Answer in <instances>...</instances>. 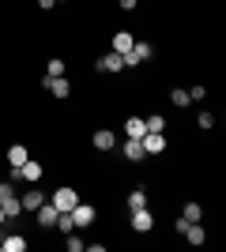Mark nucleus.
Returning <instances> with one entry per match:
<instances>
[{
	"mask_svg": "<svg viewBox=\"0 0 226 252\" xmlns=\"http://www.w3.org/2000/svg\"><path fill=\"white\" fill-rule=\"evenodd\" d=\"M4 207V219H15V215H23V203H19V196H8V200L0 203Z\"/></svg>",
	"mask_w": 226,
	"mask_h": 252,
	"instance_id": "a211bd4d",
	"label": "nucleus"
},
{
	"mask_svg": "<svg viewBox=\"0 0 226 252\" xmlns=\"http://www.w3.org/2000/svg\"><path fill=\"white\" fill-rule=\"evenodd\" d=\"M72 222H75V230L91 226V222H95V207H87V203H75V207H72Z\"/></svg>",
	"mask_w": 226,
	"mask_h": 252,
	"instance_id": "39448f33",
	"label": "nucleus"
},
{
	"mask_svg": "<svg viewBox=\"0 0 226 252\" xmlns=\"http://www.w3.org/2000/svg\"><path fill=\"white\" fill-rule=\"evenodd\" d=\"M125 158H129V162H140V158H147V155H143V143H140V139H129V143H125Z\"/></svg>",
	"mask_w": 226,
	"mask_h": 252,
	"instance_id": "dca6fc26",
	"label": "nucleus"
},
{
	"mask_svg": "<svg viewBox=\"0 0 226 252\" xmlns=\"http://www.w3.org/2000/svg\"><path fill=\"white\" fill-rule=\"evenodd\" d=\"M49 203H53L57 211H72L75 203H79V192H75V189H68V185H65V189H57L53 196H49Z\"/></svg>",
	"mask_w": 226,
	"mask_h": 252,
	"instance_id": "f257e3e1",
	"label": "nucleus"
},
{
	"mask_svg": "<svg viewBox=\"0 0 226 252\" xmlns=\"http://www.w3.org/2000/svg\"><path fill=\"white\" fill-rule=\"evenodd\" d=\"M53 4H57V0H38V8H42V11H49Z\"/></svg>",
	"mask_w": 226,
	"mask_h": 252,
	"instance_id": "cd10ccee",
	"label": "nucleus"
},
{
	"mask_svg": "<svg viewBox=\"0 0 226 252\" xmlns=\"http://www.w3.org/2000/svg\"><path fill=\"white\" fill-rule=\"evenodd\" d=\"M196 125H200V128H215V113H200V117H196Z\"/></svg>",
	"mask_w": 226,
	"mask_h": 252,
	"instance_id": "b1692460",
	"label": "nucleus"
},
{
	"mask_svg": "<svg viewBox=\"0 0 226 252\" xmlns=\"http://www.w3.org/2000/svg\"><path fill=\"white\" fill-rule=\"evenodd\" d=\"M132 45H136V38H132L129 31H121V34H113V53H121V57H125V53H129Z\"/></svg>",
	"mask_w": 226,
	"mask_h": 252,
	"instance_id": "f8f14e48",
	"label": "nucleus"
},
{
	"mask_svg": "<svg viewBox=\"0 0 226 252\" xmlns=\"http://www.w3.org/2000/svg\"><path fill=\"white\" fill-rule=\"evenodd\" d=\"M200 215H204L200 203H185V219H189V222H200Z\"/></svg>",
	"mask_w": 226,
	"mask_h": 252,
	"instance_id": "4be33fe9",
	"label": "nucleus"
},
{
	"mask_svg": "<svg viewBox=\"0 0 226 252\" xmlns=\"http://www.w3.org/2000/svg\"><path fill=\"white\" fill-rule=\"evenodd\" d=\"M45 75H65V61H57V57H53L49 68H45Z\"/></svg>",
	"mask_w": 226,
	"mask_h": 252,
	"instance_id": "5701e85b",
	"label": "nucleus"
},
{
	"mask_svg": "<svg viewBox=\"0 0 226 252\" xmlns=\"http://www.w3.org/2000/svg\"><path fill=\"white\" fill-rule=\"evenodd\" d=\"M27 241H23L19 233H0V252H23Z\"/></svg>",
	"mask_w": 226,
	"mask_h": 252,
	"instance_id": "9d476101",
	"label": "nucleus"
},
{
	"mask_svg": "<svg viewBox=\"0 0 226 252\" xmlns=\"http://www.w3.org/2000/svg\"><path fill=\"white\" fill-rule=\"evenodd\" d=\"M8 196H15V192H11V181H8V185H0V203L8 200Z\"/></svg>",
	"mask_w": 226,
	"mask_h": 252,
	"instance_id": "a878e982",
	"label": "nucleus"
},
{
	"mask_svg": "<svg viewBox=\"0 0 226 252\" xmlns=\"http://www.w3.org/2000/svg\"><path fill=\"white\" fill-rule=\"evenodd\" d=\"M140 207H147V192H143V189H132L129 192V211H140Z\"/></svg>",
	"mask_w": 226,
	"mask_h": 252,
	"instance_id": "6ab92c4d",
	"label": "nucleus"
},
{
	"mask_svg": "<svg viewBox=\"0 0 226 252\" xmlns=\"http://www.w3.org/2000/svg\"><path fill=\"white\" fill-rule=\"evenodd\" d=\"M23 211H38V207H42V203H45V196H42V189H31V192H27V196H23Z\"/></svg>",
	"mask_w": 226,
	"mask_h": 252,
	"instance_id": "4468645a",
	"label": "nucleus"
},
{
	"mask_svg": "<svg viewBox=\"0 0 226 252\" xmlns=\"http://www.w3.org/2000/svg\"><path fill=\"white\" fill-rule=\"evenodd\" d=\"M8 162H11V169H19L23 162H27V147H23V143H15V147H8Z\"/></svg>",
	"mask_w": 226,
	"mask_h": 252,
	"instance_id": "f3484780",
	"label": "nucleus"
},
{
	"mask_svg": "<svg viewBox=\"0 0 226 252\" xmlns=\"http://www.w3.org/2000/svg\"><path fill=\"white\" fill-rule=\"evenodd\" d=\"M143 125H147V132H162V128H166V117H162V113L143 117Z\"/></svg>",
	"mask_w": 226,
	"mask_h": 252,
	"instance_id": "aec40b11",
	"label": "nucleus"
},
{
	"mask_svg": "<svg viewBox=\"0 0 226 252\" xmlns=\"http://www.w3.org/2000/svg\"><path fill=\"white\" fill-rule=\"evenodd\" d=\"M125 132H129V139H143V132H147L143 117H129V121H125Z\"/></svg>",
	"mask_w": 226,
	"mask_h": 252,
	"instance_id": "ddd939ff",
	"label": "nucleus"
},
{
	"mask_svg": "<svg viewBox=\"0 0 226 252\" xmlns=\"http://www.w3.org/2000/svg\"><path fill=\"white\" fill-rule=\"evenodd\" d=\"M91 143H95L98 151H113V147H117V136H113L109 128H98V132H95V139H91Z\"/></svg>",
	"mask_w": 226,
	"mask_h": 252,
	"instance_id": "6e6552de",
	"label": "nucleus"
},
{
	"mask_svg": "<svg viewBox=\"0 0 226 252\" xmlns=\"http://www.w3.org/2000/svg\"><path fill=\"white\" fill-rule=\"evenodd\" d=\"M98 72H125V57H121V53H106V57H98Z\"/></svg>",
	"mask_w": 226,
	"mask_h": 252,
	"instance_id": "0eeeda50",
	"label": "nucleus"
},
{
	"mask_svg": "<svg viewBox=\"0 0 226 252\" xmlns=\"http://www.w3.org/2000/svg\"><path fill=\"white\" fill-rule=\"evenodd\" d=\"M19 177H27V181L38 185V181H42V162H31V158H27V162L19 166Z\"/></svg>",
	"mask_w": 226,
	"mask_h": 252,
	"instance_id": "9b49d317",
	"label": "nucleus"
},
{
	"mask_svg": "<svg viewBox=\"0 0 226 252\" xmlns=\"http://www.w3.org/2000/svg\"><path fill=\"white\" fill-rule=\"evenodd\" d=\"M57 215H61V211H57L53 203L45 200L42 207H38V226H45V230H53V222H57Z\"/></svg>",
	"mask_w": 226,
	"mask_h": 252,
	"instance_id": "1a4fd4ad",
	"label": "nucleus"
},
{
	"mask_svg": "<svg viewBox=\"0 0 226 252\" xmlns=\"http://www.w3.org/2000/svg\"><path fill=\"white\" fill-rule=\"evenodd\" d=\"M42 83L49 87V94H53V98H68V94H72V83H68L65 75H45Z\"/></svg>",
	"mask_w": 226,
	"mask_h": 252,
	"instance_id": "7ed1b4c3",
	"label": "nucleus"
},
{
	"mask_svg": "<svg viewBox=\"0 0 226 252\" xmlns=\"http://www.w3.org/2000/svg\"><path fill=\"white\" fill-rule=\"evenodd\" d=\"M0 226H4V207H0Z\"/></svg>",
	"mask_w": 226,
	"mask_h": 252,
	"instance_id": "c85d7f7f",
	"label": "nucleus"
},
{
	"mask_svg": "<svg viewBox=\"0 0 226 252\" xmlns=\"http://www.w3.org/2000/svg\"><path fill=\"white\" fill-rule=\"evenodd\" d=\"M143 155H162V151H166V136H162V132H143Z\"/></svg>",
	"mask_w": 226,
	"mask_h": 252,
	"instance_id": "20e7f679",
	"label": "nucleus"
},
{
	"mask_svg": "<svg viewBox=\"0 0 226 252\" xmlns=\"http://www.w3.org/2000/svg\"><path fill=\"white\" fill-rule=\"evenodd\" d=\"M151 226H155V215H151L147 207H140V211H132V230H136V233H147Z\"/></svg>",
	"mask_w": 226,
	"mask_h": 252,
	"instance_id": "423d86ee",
	"label": "nucleus"
},
{
	"mask_svg": "<svg viewBox=\"0 0 226 252\" xmlns=\"http://www.w3.org/2000/svg\"><path fill=\"white\" fill-rule=\"evenodd\" d=\"M151 53H155V49H151L147 42H136V45H132L129 53H125V68H136V64L151 61Z\"/></svg>",
	"mask_w": 226,
	"mask_h": 252,
	"instance_id": "f03ea898",
	"label": "nucleus"
},
{
	"mask_svg": "<svg viewBox=\"0 0 226 252\" xmlns=\"http://www.w3.org/2000/svg\"><path fill=\"white\" fill-rule=\"evenodd\" d=\"M68 249H72V252H79V249H87V245L79 241V237H72V233H68Z\"/></svg>",
	"mask_w": 226,
	"mask_h": 252,
	"instance_id": "393cba45",
	"label": "nucleus"
},
{
	"mask_svg": "<svg viewBox=\"0 0 226 252\" xmlns=\"http://www.w3.org/2000/svg\"><path fill=\"white\" fill-rule=\"evenodd\" d=\"M170 102L177 105V109H185V105H189V91H181V87H177V91L170 94Z\"/></svg>",
	"mask_w": 226,
	"mask_h": 252,
	"instance_id": "412c9836",
	"label": "nucleus"
},
{
	"mask_svg": "<svg viewBox=\"0 0 226 252\" xmlns=\"http://www.w3.org/2000/svg\"><path fill=\"white\" fill-rule=\"evenodd\" d=\"M117 4H121V8H125V11H132V8H136V4H140V0H117Z\"/></svg>",
	"mask_w": 226,
	"mask_h": 252,
	"instance_id": "bb28decb",
	"label": "nucleus"
},
{
	"mask_svg": "<svg viewBox=\"0 0 226 252\" xmlns=\"http://www.w3.org/2000/svg\"><path fill=\"white\" fill-rule=\"evenodd\" d=\"M181 237H189V245H204L207 233H204V226H200V222H189V230H185Z\"/></svg>",
	"mask_w": 226,
	"mask_h": 252,
	"instance_id": "2eb2a0df",
	"label": "nucleus"
}]
</instances>
